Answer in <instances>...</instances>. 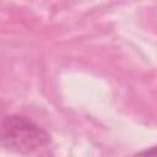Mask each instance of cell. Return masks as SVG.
I'll list each match as a JSON object with an SVG mask.
<instances>
[{
	"label": "cell",
	"mask_w": 157,
	"mask_h": 157,
	"mask_svg": "<svg viewBox=\"0 0 157 157\" xmlns=\"http://www.w3.org/2000/svg\"><path fill=\"white\" fill-rule=\"evenodd\" d=\"M0 141L7 150L25 155L47 145L49 136L32 120L11 115L5 118L0 125Z\"/></svg>",
	"instance_id": "6da1fadb"
},
{
	"label": "cell",
	"mask_w": 157,
	"mask_h": 157,
	"mask_svg": "<svg viewBox=\"0 0 157 157\" xmlns=\"http://www.w3.org/2000/svg\"><path fill=\"white\" fill-rule=\"evenodd\" d=\"M135 157H157L156 147H151V148H148V150H145V151L137 153Z\"/></svg>",
	"instance_id": "7a4b0ae2"
}]
</instances>
